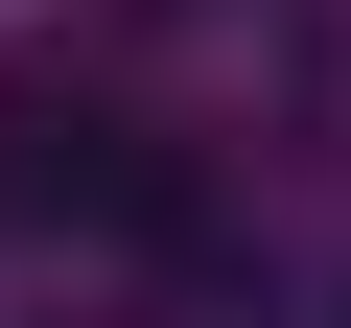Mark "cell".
Returning a JSON list of instances; mask_svg holds the SVG:
<instances>
[{"label":"cell","instance_id":"1","mask_svg":"<svg viewBox=\"0 0 351 328\" xmlns=\"http://www.w3.org/2000/svg\"><path fill=\"white\" fill-rule=\"evenodd\" d=\"M141 211H188V164L141 141V94L71 71V47H24L0 71V235H141Z\"/></svg>","mask_w":351,"mask_h":328}]
</instances>
